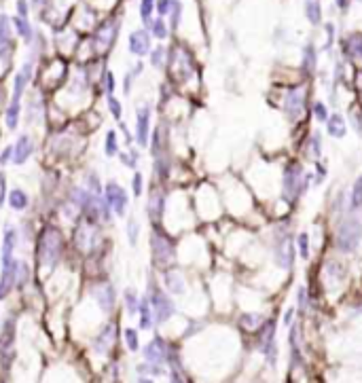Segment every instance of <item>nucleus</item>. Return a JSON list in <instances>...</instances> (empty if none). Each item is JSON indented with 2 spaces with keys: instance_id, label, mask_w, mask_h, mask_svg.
Listing matches in <instances>:
<instances>
[{
  "instance_id": "nucleus-9",
  "label": "nucleus",
  "mask_w": 362,
  "mask_h": 383,
  "mask_svg": "<svg viewBox=\"0 0 362 383\" xmlns=\"http://www.w3.org/2000/svg\"><path fill=\"white\" fill-rule=\"evenodd\" d=\"M36 150V142H34V136L32 134H19L17 140L13 142V163L11 165H26L30 159H32V155Z\"/></svg>"
},
{
  "instance_id": "nucleus-8",
  "label": "nucleus",
  "mask_w": 362,
  "mask_h": 383,
  "mask_svg": "<svg viewBox=\"0 0 362 383\" xmlns=\"http://www.w3.org/2000/svg\"><path fill=\"white\" fill-rule=\"evenodd\" d=\"M117 32H119V26H117L115 19L104 21L102 26L98 28V32H95L93 41H91V43H93V51H95V53H104V51L111 49V47L115 45Z\"/></svg>"
},
{
  "instance_id": "nucleus-1",
  "label": "nucleus",
  "mask_w": 362,
  "mask_h": 383,
  "mask_svg": "<svg viewBox=\"0 0 362 383\" xmlns=\"http://www.w3.org/2000/svg\"><path fill=\"white\" fill-rule=\"evenodd\" d=\"M68 250V242L57 224L47 222L43 229L36 233L34 239V258H36V271L43 275L53 273L59 262L64 260Z\"/></svg>"
},
{
  "instance_id": "nucleus-13",
  "label": "nucleus",
  "mask_w": 362,
  "mask_h": 383,
  "mask_svg": "<svg viewBox=\"0 0 362 383\" xmlns=\"http://www.w3.org/2000/svg\"><path fill=\"white\" fill-rule=\"evenodd\" d=\"M121 150V138L117 129H106L104 134V144H102V152L106 159H115Z\"/></svg>"
},
{
  "instance_id": "nucleus-11",
  "label": "nucleus",
  "mask_w": 362,
  "mask_h": 383,
  "mask_svg": "<svg viewBox=\"0 0 362 383\" xmlns=\"http://www.w3.org/2000/svg\"><path fill=\"white\" fill-rule=\"evenodd\" d=\"M127 47H129V53L136 55V57H144L151 53V34L147 30H134L129 34V41H127Z\"/></svg>"
},
{
  "instance_id": "nucleus-14",
  "label": "nucleus",
  "mask_w": 362,
  "mask_h": 383,
  "mask_svg": "<svg viewBox=\"0 0 362 383\" xmlns=\"http://www.w3.org/2000/svg\"><path fill=\"white\" fill-rule=\"evenodd\" d=\"M163 286H165V290H170L172 294H183L185 275H180L178 271H172V269H165L163 271Z\"/></svg>"
},
{
  "instance_id": "nucleus-20",
  "label": "nucleus",
  "mask_w": 362,
  "mask_h": 383,
  "mask_svg": "<svg viewBox=\"0 0 362 383\" xmlns=\"http://www.w3.org/2000/svg\"><path fill=\"white\" fill-rule=\"evenodd\" d=\"M11 23H13V30L17 32V36L19 39H23L26 43H30L32 39H34V28L30 26V21L28 19H23V17H13L11 19Z\"/></svg>"
},
{
  "instance_id": "nucleus-28",
  "label": "nucleus",
  "mask_w": 362,
  "mask_h": 383,
  "mask_svg": "<svg viewBox=\"0 0 362 383\" xmlns=\"http://www.w3.org/2000/svg\"><path fill=\"white\" fill-rule=\"evenodd\" d=\"M155 3H157V0H140V17H142V21L147 23V26H149L151 19H153Z\"/></svg>"
},
{
  "instance_id": "nucleus-25",
  "label": "nucleus",
  "mask_w": 362,
  "mask_h": 383,
  "mask_svg": "<svg viewBox=\"0 0 362 383\" xmlns=\"http://www.w3.org/2000/svg\"><path fill=\"white\" fill-rule=\"evenodd\" d=\"M149 30H151V34H153V36H155L157 41H163V39L167 36V26H165L163 17H155V19H151Z\"/></svg>"
},
{
  "instance_id": "nucleus-12",
  "label": "nucleus",
  "mask_w": 362,
  "mask_h": 383,
  "mask_svg": "<svg viewBox=\"0 0 362 383\" xmlns=\"http://www.w3.org/2000/svg\"><path fill=\"white\" fill-rule=\"evenodd\" d=\"M30 195H28V190L23 188V186H13V188H9V195H7V206L13 210V212H26L30 208Z\"/></svg>"
},
{
  "instance_id": "nucleus-39",
  "label": "nucleus",
  "mask_w": 362,
  "mask_h": 383,
  "mask_svg": "<svg viewBox=\"0 0 362 383\" xmlns=\"http://www.w3.org/2000/svg\"><path fill=\"white\" fill-rule=\"evenodd\" d=\"M43 0H32V7H41Z\"/></svg>"
},
{
  "instance_id": "nucleus-5",
  "label": "nucleus",
  "mask_w": 362,
  "mask_h": 383,
  "mask_svg": "<svg viewBox=\"0 0 362 383\" xmlns=\"http://www.w3.org/2000/svg\"><path fill=\"white\" fill-rule=\"evenodd\" d=\"M89 294L98 301V305L104 311H113L117 305V290H115V284L106 278H98L89 284Z\"/></svg>"
},
{
  "instance_id": "nucleus-37",
  "label": "nucleus",
  "mask_w": 362,
  "mask_h": 383,
  "mask_svg": "<svg viewBox=\"0 0 362 383\" xmlns=\"http://www.w3.org/2000/svg\"><path fill=\"white\" fill-rule=\"evenodd\" d=\"M7 91H5V87H3V83H0V110H3V106H7Z\"/></svg>"
},
{
  "instance_id": "nucleus-22",
  "label": "nucleus",
  "mask_w": 362,
  "mask_h": 383,
  "mask_svg": "<svg viewBox=\"0 0 362 383\" xmlns=\"http://www.w3.org/2000/svg\"><path fill=\"white\" fill-rule=\"evenodd\" d=\"M140 220L136 216H129L127 218V224H125V235H127V242L131 248H136L138 242H140Z\"/></svg>"
},
{
  "instance_id": "nucleus-17",
  "label": "nucleus",
  "mask_w": 362,
  "mask_h": 383,
  "mask_svg": "<svg viewBox=\"0 0 362 383\" xmlns=\"http://www.w3.org/2000/svg\"><path fill=\"white\" fill-rule=\"evenodd\" d=\"M117 159L121 161V165H123V167H127V170H131V172H136L142 157H140V150L136 146H129V150H119Z\"/></svg>"
},
{
  "instance_id": "nucleus-38",
  "label": "nucleus",
  "mask_w": 362,
  "mask_h": 383,
  "mask_svg": "<svg viewBox=\"0 0 362 383\" xmlns=\"http://www.w3.org/2000/svg\"><path fill=\"white\" fill-rule=\"evenodd\" d=\"M138 383H153V381H151V379H147V377H140V379H138Z\"/></svg>"
},
{
  "instance_id": "nucleus-6",
  "label": "nucleus",
  "mask_w": 362,
  "mask_h": 383,
  "mask_svg": "<svg viewBox=\"0 0 362 383\" xmlns=\"http://www.w3.org/2000/svg\"><path fill=\"white\" fill-rule=\"evenodd\" d=\"M151 121H153V110L151 106H138L136 108V123H134V140L140 148H147L151 142Z\"/></svg>"
},
{
  "instance_id": "nucleus-2",
  "label": "nucleus",
  "mask_w": 362,
  "mask_h": 383,
  "mask_svg": "<svg viewBox=\"0 0 362 383\" xmlns=\"http://www.w3.org/2000/svg\"><path fill=\"white\" fill-rule=\"evenodd\" d=\"M83 144H85V136L79 129H68V127H59L53 131V136H49V150L53 155V159H70L72 155H79Z\"/></svg>"
},
{
  "instance_id": "nucleus-4",
  "label": "nucleus",
  "mask_w": 362,
  "mask_h": 383,
  "mask_svg": "<svg viewBox=\"0 0 362 383\" xmlns=\"http://www.w3.org/2000/svg\"><path fill=\"white\" fill-rule=\"evenodd\" d=\"M102 197L108 201L115 218H125L129 212V193L123 184H119L117 180H108L104 184V193Z\"/></svg>"
},
{
  "instance_id": "nucleus-29",
  "label": "nucleus",
  "mask_w": 362,
  "mask_h": 383,
  "mask_svg": "<svg viewBox=\"0 0 362 383\" xmlns=\"http://www.w3.org/2000/svg\"><path fill=\"white\" fill-rule=\"evenodd\" d=\"M13 163V144H5L0 148V170Z\"/></svg>"
},
{
  "instance_id": "nucleus-34",
  "label": "nucleus",
  "mask_w": 362,
  "mask_h": 383,
  "mask_svg": "<svg viewBox=\"0 0 362 383\" xmlns=\"http://www.w3.org/2000/svg\"><path fill=\"white\" fill-rule=\"evenodd\" d=\"M15 11H17V17L28 19V15H30V5H28V0H15Z\"/></svg>"
},
{
  "instance_id": "nucleus-15",
  "label": "nucleus",
  "mask_w": 362,
  "mask_h": 383,
  "mask_svg": "<svg viewBox=\"0 0 362 383\" xmlns=\"http://www.w3.org/2000/svg\"><path fill=\"white\" fill-rule=\"evenodd\" d=\"M155 324V316H153V307L149 303L147 296L140 298V307H138V326L142 330H151Z\"/></svg>"
},
{
  "instance_id": "nucleus-18",
  "label": "nucleus",
  "mask_w": 362,
  "mask_h": 383,
  "mask_svg": "<svg viewBox=\"0 0 362 383\" xmlns=\"http://www.w3.org/2000/svg\"><path fill=\"white\" fill-rule=\"evenodd\" d=\"M13 23H11L9 15L0 13V49L5 47H13Z\"/></svg>"
},
{
  "instance_id": "nucleus-16",
  "label": "nucleus",
  "mask_w": 362,
  "mask_h": 383,
  "mask_svg": "<svg viewBox=\"0 0 362 383\" xmlns=\"http://www.w3.org/2000/svg\"><path fill=\"white\" fill-rule=\"evenodd\" d=\"M81 184L85 186L89 193L93 195H102L104 193V184H102V178L98 172H93V170H87L85 174L81 176Z\"/></svg>"
},
{
  "instance_id": "nucleus-21",
  "label": "nucleus",
  "mask_w": 362,
  "mask_h": 383,
  "mask_svg": "<svg viewBox=\"0 0 362 383\" xmlns=\"http://www.w3.org/2000/svg\"><path fill=\"white\" fill-rule=\"evenodd\" d=\"M144 358H147V362H151V364H159L161 362V358H163L161 339H155V341H151L147 347H144Z\"/></svg>"
},
{
  "instance_id": "nucleus-32",
  "label": "nucleus",
  "mask_w": 362,
  "mask_h": 383,
  "mask_svg": "<svg viewBox=\"0 0 362 383\" xmlns=\"http://www.w3.org/2000/svg\"><path fill=\"white\" fill-rule=\"evenodd\" d=\"M172 7H174V0H157V3H155V11L159 13V17L170 15Z\"/></svg>"
},
{
  "instance_id": "nucleus-24",
  "label": "nucleus",
  "mask_w": 362,
  "mask_h": 383,
  "mask_svg": "<svg viewBox=\"0 0 362 383\" xmlns=\"http://www.w3.org/2000/svg\"><path fill=\"white\" fill-rule=\"evenodd\" d=\"M100 87L106 95H115V89H117V79L111 70H104L102 76H100Z\"/></svg>"
},
{
  "instance_id": "nucleus-7",
  "label": "nucleus",
  "mask_w": 362,
  "mask_h": 383,
  "mask_svg": "<svg viewBox=\"0 0 362 383\" xmlns=\"http://www.w3.org/2000/svg\"><path fill=\"white\" fill-rule=\"evenodd\" d=\"M165 203H167V193L159 186H151L149 199H147V216L151 224H161L165 216Z\"/></svg>"
},
{
  "instance_id": "nucleus-26",
  "label": "nucleus",
  "mask_w": 362,
  "mask_h": 383,
  "mask_svg": "<svg viewBox=\"0 0 362 383\" xmlns=\"http://www.w3.org/2000/svg\"><path fill=\"white\" fill-rule=\"evenodd\" d=\"M131 195H134L136 199L144 195V190H147V184H144V174L140 170L134 172V176H131Z\"/></svg>"
},
{
  "instance_id": "nucleus-33",
  "label": "nucleus",
  "mask_w": 362,
  "mask_h": 383,
  "mask_svg": "<svg viewBox=\"0 0 362 383\" xmlns=\"http://www.w3.org/2000/svg\"><path fill=\"white\" fill-rule=\"evenodd\" d=\"M119 131H121V136H123V142L127 144V148L134 146V134H131V129H129L123 121H119ZM121 136H119V138H121Z\"/></svg>"
},
{
  "instance_id": "nucleus-19",
  "label": "nucleus",
  "mask_w": 362,
  "mask_h": 383,
  "mask_svg": "<svg viewBox=\"0 0 362 383\" xmlns=\"http://www.w3.org/2000/svg\"><path fill=\"white\" fill-rule=\"evenodd\" d=\"M121 298H123V307H125L127 314L129 316H138V307H140V298H142L138 294V290L129 286V288L123 290V296H121Z\"/></svg>"
},
{
  "instance_id": "nucleus-27",
  "label": "nucleus",
  "mask_w": 362,
  "mask_h": 383,
  "mask_svg": "<svg viewBox=\"0 0 362 383\" xmlns=\"http://www.w3.org/2000/svg\"><path fill=\"white\" fill-rule=\"evenodd\" d=\"M123 339L129 352H138L140 350V339H138V330L136 328H125L123 330Z\"/></svg>"
},
{
  "instance_id": "nucleus-36",
  "label": "nucleus",
  "mask_w": 362,
  "mask_h": 383,
  "mask_svg": "<svg viewBox=\"0 0 362 383\" xmlns=\"http://www.w3.org/2000/svg\"><path fill=\"white\" fill-rule=\"evenodd\" d=\"M131 83H134V74L127 72V74H125V79H123V91H125V93H129V91H131Z\"/></svg>"
},
{
  "instance_id": "nucleus-23",
  "label": "nucleus",
  "mask_w": 362,
  "mask_h": 383,
  "mask_svg": "<svg viewBox=\"0 0 362 383\" xmlns=\"http://www.w3.org/2000/svg\"><path fill=\"white\" fill-rule=\"evenodd\" d=\"M106 106H108V112H111V117L119 123L121 119H123V104H121V100L115 98V95H106Z\"/></svg>"
},
{
  "instance_id": "nucleus-3",
  "label": "nucleus",
  "mask_w": 362,
  "mask_h": 383,
  "mask_svg": "<svg viewBox=\"0 0 362 383\" xmlns=\"http://www.w3.org/2000/svg\"><path fill=\"white\" fill-rule=\"evenodd\" d=\"M149 246H151V260L155 267L167 269L174 258V244L170 235H167L161 224H151V237H149Z\"/></svg>"
},
{
  "instance_id": "nucleus-10",
  "label": "nucleus",
  "mask_w": 362,
  "mask_h": 383,
  "mask_svg": "<svg viewBox=\"0 0 362 383\" xmlns=\"http://www.w3.org/2000/svg\"><path fill=\"white\" fill-rule=\"evenodd\" d=\"M45 114H47V106H45L43 98L41 95L34 98V93H32L28 104L23 106V121H26V125H41L45 121Z\"/></svg>"
},
{
  "instance_id": "nucleus-30",
  "label": "nucleus",
  "mask_w": 362,
  "mask_h": 383,
  "mask_svg": "<svg viewBox=\"0 0 362 383\" xmlns=\"http://www.w3.org/2000/svg\"><path fill=\"white\" fill-rule=\"evenodd\" d=\"M7 195H9V180H7V174L0 170V210L5 208Z\"/></svg>"
},
{
  "instance_id": "nucleus-31",
  "label": "nucleus",
  "mask_w": 362,
  "mask_h": 383,
  "mask_svg": "<svg viewBox=\"0 0 362 383\" xmlns=\"http://www.w3.org/2000/svg\"><path fill=\"white\" fill-rule=\"evenodd\" d=\"M149 55H151V66H155V68H161L163 66V57H165V49H163V47H155Z\"/></svg>"
},
{
  "instance_id": "nucleus-35",
  "label": "nucleus",
  "mask_w": 362,
  "mask_h": 383,
  "mask_svg": "<svg viewBox=\"0 0 362 383\" xmlns=\"http://www.w3.org/2000/svg\"><path fill=\"white\" fill-rule=\"evenodd\" d=\"M309 17L313 19V21H318L320 19V13H318V0H309Z\"/></svg>"
}]
</instances>
